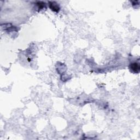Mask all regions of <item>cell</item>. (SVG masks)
I'll list each match as a JSON object with an SVG mask.
<instances>
[{"label": "cell", "mask_w": 140, "mask_h": 140, "mask_svg": "<svg viewBox=\"0 0 140 140\" xmlns=\"http://www.w3.org/2000/svg\"><path fill=\"white\" fill-rule=\"evenodd\" d=\"M37 4L38 5L39 9H42L45 6V3H43L42 2H37Z\"/></svg>", "instance_id": "3"}, {"label": "cell", "mask_w": 140, "mask_h": 140, "mask_svg": "<svg viewBox=\"0 0 140 140\" xmlns=\"http://www.w3.org/2000/svg\"><path fill=\"white\" fill-rule=\"evenodd\" d=\"M130 70L132 71L133 73H138L139 71V65L136 63H134L130 65Z\"/></svg>", "instance_id": "2"}, {"label": "cell", "mask_w": 140, "mask_h": 140, "mask_svg": "<svg viewBox=\"0 0 140 140\" xmlns=\"http://www.w3.org/2000/svg\"><path fill=\"white\" fill-rule=\"evenodd\" d=\"M49 8L51 9V11L55 12H58L60 10V7L58 4L55 2H49Z\"/></svg>", "instance_id": "1"}]
</instances>
